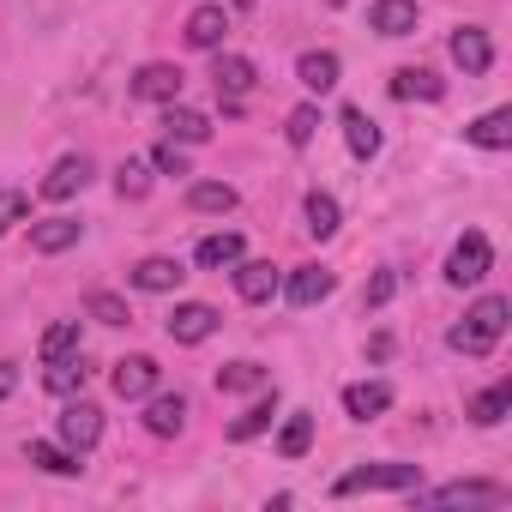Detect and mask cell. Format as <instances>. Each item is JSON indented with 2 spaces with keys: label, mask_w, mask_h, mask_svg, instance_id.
<instances>
[{
  "label": "cell",
  "mask_w": 512,
  "mask_h": 512,
  "mask_svg": "<svg viewBox=\"0 0 512 512\" xmlns=\"http://www.w3.org/2000/svg\"><path fill=\"white\" fill-rule=\"evenodd\" d=\"M506 320H512V302H506V296H476V302L464 308V320L446 332V344H452L458 356H488V350L506 338Z\"/></svg>",
  "instance_id": "obj_1"
},
{
  "label": "cell",
  "mask_w": 512,
  "mask_h": 512,
  "mask_svg": "<svg viewBox=\"0 0 512 512\" xmlns=\"http://www.w3.org/2000/svg\"><path fill=\"white\" fill-rule=\"evenodd\" d=\"M410 488H422V464H398V458H386V464H356V470H344V476L332 482L338 500H350V494H410Z\"/></svg>",
  "instance_id": "obj_2"
},
{
  "label": "cell",
  "mask_w": 512,
  "mask_h": 512,
  "mask_svg": "<svg viewBox=\"0 0 512 512\" xmlns=\"http://www.w3.org/2000/svg\"><path fill=\"white\" fill-rule=\"evenodd\" d=\"M488 266H494L488 235H482V229H464V235L452 241V253H446V284L470 290V284H482V278H488Z\"/></svg>",
  "instance_id": "obj_3"
},
{
  "label": "cell",
  "mask_w": 512,
  "mask_h": 512,
  "mask_svg": "<svg viewBox=\"0 0 512 512\" xmlns=\"http://www.w3.org/2000/svg\"><path fill=\"white\" fill-rule=\"evenodd\" d=\"M55 428H61V446L85 458V452L103 440V410H97V404H85V398H67V410H61V422H55Z\"/></svg>",
  "instance_id": "obj_4"
},
{
  "label": "cell",
  "mask_w": 512,
  "mask_h": 512,
  "mask_svg": "<svg viewBox=\"0 0 512 512\" xmlns=\"http://www.w3.org/2000/svg\"><path fill=\"white\" fill-rule=\"evenodd\" d=\"M416 506H500L506 500V482H446V488H410Z\"/></svg>",
  "instance_id": "obj_5"
},
{
  "label": "cell",
  "mask_w": 512,
  "mask_h": 512,
  "mask_svg": "<svg viewBox=\"0 0 512 512\" xmlns=\"http://www.w3.org/2000/svg\"><path fill=\"white\" fill-rule=\"evenodd\" d=\"M127 91H133L139 103H181V67H169V61H145V67L127 79Z\"/></svg>",
  "instance_id": "obj_6"
},
{
  "label": "cell",
  "mask_w": 512,
  "mask_h": 512,
  "mask_svg": "<svg viewBox=\"0 0 512 512\" xmlns=\"http://www.w3.org/2000/svg\"><path fill=\"white\" fill-rule=\"evenodd\" d=\"M229 272H235V296H241V302H253V308L272 302V296H278V284H284L272 260H247V253H241V260H235Z\"/></svg>",
  "instance_id": "obj_7"
},
{
  "label": "cell",
  "mask_w": 512,
  "mask_h": 512,
  "mask_svg": "<svg viewBox=\"0 0 512 512\" xmlns=\"http://www.w3.org/2000/svg\"><path fill=\"white\" fill-rule=\"evenodd\" d=\"M278 290L290 296V308H314V302H326V296L338 290V272H332V266H296Z\"/></svg>",
  "instance_id": "obj_8"
},
{
  "label": "cell",
  "mask_w": 512,
  "mask_h": 512,
  "mask_svg": "<svg viewBox=\"0 0 512 512\" xmlns=\"http://www.w3.org/2000/svg\"><path fill=\"white\" fill-rule=\"evenodd\" d=\"M163 326H169V338H175V344H205L223 320H217V308H211V302H175V314H169Z\"/></svg>",
  "instance_id": "obj_9"
},
{
  "label": "cell",
  "mask_w": 512,
  "mask_h": 512,
  "mask_svg": "<svg viewBox=\"0 0 512 512\" xmlns=\"http://www.w3.org/2000/svg\"><path fill=\"white\" fill-rule=\"evenodd\" d=\"M97 169H91V157L85 151H67L49 175H43V199H73V193H85V181H91Z\"/></svg>",
  "instance_id": "obj_10"
},
{
  "label": "cell",
  "mask_w": 512,
  "mask_h": 512,
  "mask_svg": "<svg viewBox=\"0 0 512 512\" xmlns=\"http://www.w3.org/2000/svg\"><path fill=\"white\" fill-rule=\"evenodd\" d=\"M223 31H229L223 0H205V7H193V13H187V43H193V49L217 55V49H223Z\"/></svg>",
  "instance_id": "obj_11"
},
{
  "label": "cell",
  "mask_w": 512,
  "mask_h": 512,
  "mask_svg": "<svg viewBox=\"0 0 512 512\" xmlns=\"http://www.w3.org/2000/svg\"><path fill=\"white\" fill-rule=\"evenodd\" d=\"M79 235H85V223H79V217H43V223H31V253L55 260V253L79 247Z\"/></svg>",
  "instance_id": "obj_12"
},
{
  "label": "cell",
  "mask_w": 512,
  "mask_h": 512,
  "mask_svg": "<svg viewBox=\"0 0 512 512\" xmlns=\"http://www.w3.org/2000/svg\"><path fill=\"white\" fill-rule=\"evenodd\" d=\"M181 260H163V253H151V260H139L133 272H127V284L133 290H145V296H169V290H181Z\"/></svg>",
  "instance_id": "obj_13"
},
{
  "label": "cell",
  "mask_w": 512,
  "mask_h": 512,
  "mask_svg": "<svg viewBox=\"0 0 512 512\" xmlns=\"http://www.w3.org/2000/svg\"><path fill=\"white\" fill-rule=\"evenodd\" d=\"M253 79H260V73H253L247 55H217V61H211V85H217L223 103H241V97L253 91Z\"/></svg>",
  "instance_id": "obj_14"
},
{
  "label": "cell",
  "mask_w": 512,
  "mask_h": 512,
  "mask_svg": "<svg viewBox=\"0 0 512 512\" xmlns=\"http://www.w3.org/2000/svg\"><path fill=\"white\" fill-rule=\"evenodd\" d=\"M452 61H458L470 79H482V73L494 67V43H488V31H482V25H464V31H452Z\"/></svg>",
  "instance_id": "obj_15"
},
{
  "label": "cell",
  "mask_w": 512,
  "mask_h": 512,
  "mask_svg": "<svg viewBox=\"0 0 512 512\" xmlns=\"http://www.w3.org/2000/svg\"><path fill=\"white\" fill-rule=\"evenodd\" d=\"M145 428H151L157 440L181 434V428H187V398H181V392H145Z\"/></svg>",
  "instance_id": "obj_16"
},
{
  "label": "cell",
  "mask_w": 512,
  "mask_h": 512,
  "mask_svg": "<svg viewBox=\"0 0 512 512\" xmlns=\"http://www.w3.org/2000/svg\"><path fill=\"white\" fill-rule=\"evenodd\" d=\"M392 97H398V103H440V97H446V79L428 73V67H398V73H392Z\"/></svg>",
  "instance_id": "obj_17"
},
{
  "label": "cell",
  "mask_w": 512,
  "mask_h": 512,
  "mask_svg": "<svg viewBox=\"0 0 512 512\" xmlns=\"http://www.w3.org/2000/svg\"><path fill=\"white\" fill-rule=\"evenodd\" d=\"M157 380H163V368H157L151 356H127V362H115V374H109V386H115L121 398H145V392H157Z\"/></svg>",
  "instance_id": "obj_18"
},
{
  "label": "cell",
  "mask_w": 512,
  "mask_h": 512,
  "mask_svg": "<svg viewBox=\"0 0 512 512\" xmlns=\"http://www.w3.org/2000/svg\"><path fill=\"white\" fill-rule=\"evenodd\" d=\"M241 253H247V241H241L235 229H217V235H205V241L193 247V266H205V272H229Z\"/></svg>",
  "instance_id": "obj_19"
},
{
  "label": "cell",
  "mask_w": 512,
  "mask_h": 512,
  "mask_svg": "<svg viewBox=\"0 0 512 512\" xmlns=\"http://www.w3.org/2000/svg\"><path fill=\"white\" fill-rule=\"evenodd\" d=\"M163 139H175V145H205V139H211V115L181 109V103H163Z\"/></svg>",
  "instance_id": "obj_20"
},
{
  "label": "cell",
  "mask_w": 512,
  "mask_h": 512,
  "mask_svg": "<svg viewBox=\"0 0 512 512\" xmlns=\"http://www.w3.org/2000/svg\"><path fill=\"white\" fill-rule=\"evenodd\" d=\"M344 410H350L356 422H374V416L392 410V386H386V380H356V386H344Z\"/></svg>",
  "instance_id": "obj_21"
},
{
  "label": "cell",
  "mask_w": 512,
  "mask_h": 512,
  "mask_svg": "<svg viewBox=\"0 0 512 512\" xmlns=\"http://www.w3.org/2000/svg\"><path fill=\"white\" fill-rule=\"evenodd\" d=\"M368 31H380V37H410V31H416V0H374V7H368Z\"/></svg>",
  "instance_id": "obj_22"
},
{
  "label": "cell",
  "mask_w": 512,
  "mask_h": 512,
  "mask_svg": "<svg viewBox=\"0 0 512 512\" xmlns=\"http://www.w3.org/2000/svg\"><path fill=\"white\" fill-rule=\"evenodd\" d=\"M296 79H302V91L326 97V91L338 85V55H332V49H308V55H296Z\"/></svg>",
  "instance_id": "obj_23"
},
{
  "label": "cell",
  "mask_w": 512,
  "mask_h": 512,
  "mask_svg": "<svg viewBox=\"0 0 512 512\" xmlns=\"http://www.w3.org/2000/svg\"><path fill=\"white\" fill-rule=\"evenodd\" d=\"M506 410H512V380H494L488 392H476V398H470V410H464V416H470L476 428H500V422H506Z\"/></svg>",
  "instance_id": "obj_24"
},
{
  "label": "cell",
  "mask_w": 512,
  "mask_h": 512,
  "mask_svg": "<svg viewBox=\"0 0 512 512\" xmlns=\"http://www.w3.org/2000/svg\"><path fill=\"white\" fill-rule=\"evenodd\" d=\"M464 139L482 145V151H506V145H512V109H488L482 121L464 127Z\"/></svg>",
  "instance_id": "obj_25"
},
{
  "label": "cell",
  "mask_w": 512,
  "mask_h": 512,
  "mask_svg": "<svg viewBox=\"0 0 512 512\" xmlns=\"http://www.w3.org/2000/svg\"><path fill=\"white\" fill-rule=\"evenodd\" d=\"M338 127H344L350 157H362V163H368V157H380V127H374L362 109H344V115H338Z\"/></svg>",
  "instance_id": "obj_26"
},
{
  "label": "cell",
  "mask_w": 512,
  "mask_h": 512,
  "mask_svg": "<svg viewBox=\"0 0 512 512\" xmlns=\"http://www.w3.org/2000/svg\"><path fill=\"white\" fill-rule=\"evenodd\" d=\"M302 217H308V235H314V241H332V235L344 229V211H338V199H332V193H320V187L308 193Z\"/></svg>",
  "instance_id": "obj_27"
},
{
  "label": "cell",
  "mask_w": 512,
  "mask_h": 512,
  "mask_svg": "<svg viewBox=\"0 0 512 512\" xmlns=\"http://www.w3.org/2000/svg\"><path fill=\"white\" fill-rule=\"evenodd\" d=\"M85 380H91V368H85V350H73V356L49 362V374H43V386H49L55 398H73V392H85Z\"/></svg>",
  "instance_id": "obj_28"
},
{
  "label": "cell",
  "mask_w": 512,
  "mask_h": 512,
  "mask_svg": "<svg viewBox=\"0 0 512 512\" xmlns=\"http://www.w3.org/2000/svg\"><path fill=\"white\" fill-rule=\"evenodd\" d=\"M235 199H241V193H235L229 181H193V187H187V205H193V211H205V217L235 211Z\"/></svg>",
  "instance_id": "obj_29"
},
{
  "label": "cell",
  "mask_w": 512,
  "mask_h": 512,
  "mask_svg": "<svg viewBox=\"0 0 512 512\" xmlns=\"http://www.w3.org/2000/svg\"><path fill=\"white\" fill-rule=\"evenodd\" d=\"M308 446H314V416L308 410H290L284 428H278V452L284 458H308Z\"/></svg>",
  "instance_id": "obj_30"
},
{
  "label": "cell",
  "mask_w": 512,
  "mask_h": 512,
  "mask_svg": "<svg viewBox=\"0 0 512 512\" xmlns=\"http://www.w3.org/2000/svg\"><path fill=\"white\" fill-rule=\"evenodd\" d=\"M25 458H31L37 470H49V476H79V470H85V464H79V452L49 446V440H31V446H25Z\"/></svg>",
  "instance_id": "obj_31"
},
{
  "label": "cell",
  "mask_w": 512,
  "mask_h": 512,
  "mask_svg": "<svg viewBox=\"0 0 512 512\" xmlns=\"http://www.w3.org/2000/svg\"><path fill=\"white\" fill-rule=\"evenodd\" d=\"M272 422H278V392H266L253 410H241V416L229 422V440H253V434H266Z\"/></svg>",
  "instance_id": "obj_32"
},
{
  "label": "cell",
  "mask_w": 512,
  "mask_h": 512,
  "mask_svg": "<svg viewBox=\"0 0 512 512\" xmlns=\"http://www.w3.org/2000/svg\"><path fill=\"white\" fill-rule=\"evenodd\" d=\"M266 386V368L260 362H229L217 368V392H260Z\"/></svg>",
  "instance_id": "obj_33"
},
{
  "label": "cell",
  "mask_w": 512,
  "mask_h": 512,
  "mask_svg": "<svg viewBox=\"0 0 512 512\" xmlns=\"http://www.w3.org/2000/svg\"><path fill=\"white\" fill-rule=\"evenodd\" d=\"M85 314H91L97 326H127V320H133L127 302H121L115 290H91V296H85Z\"/></svg>",
  "instance_id": "obj_34"
},
{
  "label": "cell",
  "mask_w": 512,
  "mask_h": 512,
  "mask_svg": "<svg viewBox=\"0 0 512 512\" xmlns=\"http://www.w3.org/2000/svg\"><path fill=\"white\" fill-rule=\"evenodd\" d=\"M314 133H320V109H314V103L290 109V121H284V139H290L296 151H308V145H314Z\"/></svg>",
  "instance_id": "obj_35"
},
{
  "label": "cell",
  "mask_w": 512,
  "mask_h": 512,
  "mask_svg": "<svg viewBox=\"0 0 512 512\" xmlns=\"http://www.w3.org/2000/svg\"><path fill=\"white\" fill-rule=\"evenodd\" d=\"M79 350V320H55L49 332H43V362H61V356H73Z\"/></svg>",
  "instance_id": "obj_36"
},
{
  "label": "cell",
  "mask_w": 512,
  "mask_h": 512,
  "mask_svg": "<svg viewBox=\"0 0 512 512\" xmlns=\"http://www.w3.org/2000/svg\"><path fill=\"white\" fill-rule=\"evenodd\" d=\"M115 193H121V199H145V193H151V169L127 157V163L115 169Z\"/></svg>",
  "instance_id": "obj_37"
},
{
  "label": "cell",
  "mask_w": 512,
  "mask_h": 512,
  "mask_svg": "<svg viewBox=\"0 0 512 512\" xmlns=\"http://www.w3.org/2000/svg\"><path fill=\"white\" fill-rule=\"evenodd\" d=\"M25 217H31V199L19 187H0V235H7L13 223H25Z\"/></svg>",
  "instance_id": "obj_38"
},
{
  "label": "cell",
  "mask_w": 512,
  "mask_h": 512,
  "mask_svg": "<svg viewBox=\"0 0 512 512\" xmlns=\"http://www.w3.org/2000/svg\"><path fill=\"white\" fill-rule=\"evenodd\" d=\"M151 169H163V175H187V151H181L175 139H163V145L151 151Z\"/></svg>",
  "instance_id": "obj_39"
},
{
  "label": "cell",
  "mask_w": 512,
  "mask_h": 512,
  "mask_svg": "<svg viewBox=\"0 0 512 512\" xmlns=\"http://www.w3.org/2000/svg\"><path fill=\"white\" fill-rule=\"evenodd\" d=\"M398 296V272H374V284L362 290V308H386Z\"/></svg>",
  "instance_id": "obj_40"
},
{
  "label": "cell",
  "mask_w": 512,
  "mask_h": 512,
  "mask_svg": "<svg viewBox=\"0 0 512 512\" xmlns=\"http://www.w3.org/2000/svg\"><path fill=\"white\" fill-rule=\"evenodd\" d=\"M19 392V362H0V398Z\"/></svg>",
  "instance_id": "obj_41"
},
{
  "label": "cell",
  "mask_w": 512,
  "mask_h": 512,
  "mask_svg": "<svg viewBox=\"0 0 512 512\" xmlns=\"http://www.w3.org/2000/svg\"><path fill=\"white\" fill-rule=\"evenodd\" d=\"M241 7H253V0H241Z\"/></svg>",
  "instance_id": "obj_42"
}]
</instances>
